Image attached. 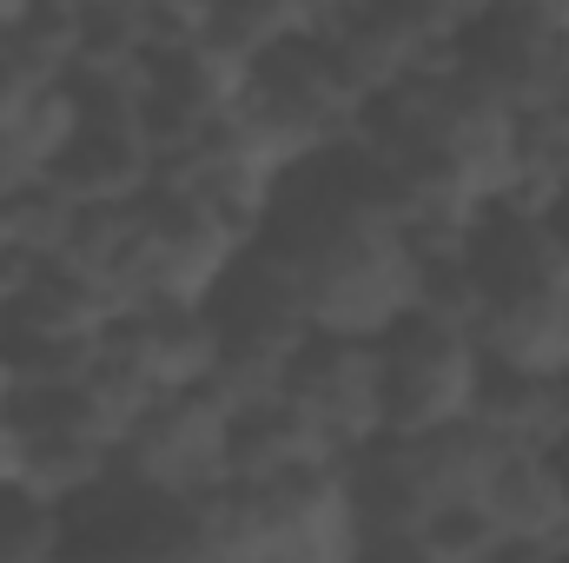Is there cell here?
<instances>
[{"label":"cell","mask_w":569,"mask_h":563,"mask_svg":"<svg viewBox=\"0 0 569 563\" xmlns=\"http://www.w3.org/2000/svg\"><path fill=\"white\" fill-rule=\"evenodd\" d=\"M477 511L490 517V531L503 544H530V537H550L563 524V477L550 471V457L537 444H503L483 491H477Z\"/></svg>","instance_id":"277c9868"},{"label":"cell","mask_w":569,"mask_h":563,"mask_svg":"<svg viewBox=\"0 0 569 563\" xmlns=\"http://www.w3.org/2000/svg\"><path fill=\"white\" fill-rule=\"evenodd\" d=\"M345 563H443V551L418 531H351V551Z\"/></svg>","instance_id":"5b68a950"},{"label":"cell","mask_w":569,"mask_h":563,"mask_svg":"<svg viewBox=\"0 0 569 563\" xmlns=\"http://www.w3.org/2000/svg\"><path fill=\"white\" fill-rule=\"evenodd\" d=\"M477 338L463 318L405 305L385 332H371V372H378V431L418 437L450 418H470L477 392Z\"/></svg>","instance_id":"6da1fadb"},{"label":"cell","mask_w":569,"mask_h":563,"mask_svg":"<svg viewBox=\"0 0 569 563\" xmlns=\"http://www.w3.org/2000/svg\"><path fill=\"white\" fill-rule=\"evenodd\" d=\"M279 392L298 412V424L331 451H358L365 437H378V372H371V338L351 332H305L279 365Z\"/></svg>","instance_id":"3957f363"},{"label":"cell","mask_w":569,"mask_h":563,"mask_svg":"<svg viewBox=\"0 0 569 563\" xmlns=\"http://www.w3.org/2000/svg\"><path fill=\"white\" fill-rule=\"evenodd\" d=\"M113 477L179 504H206L226 484V405L212 398V385L146 398L113 437Z\"/></svg>","instance_id":"7a4b0ae2"}]
</instances>
